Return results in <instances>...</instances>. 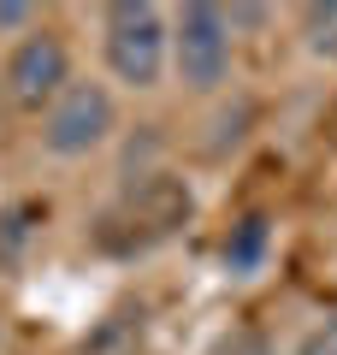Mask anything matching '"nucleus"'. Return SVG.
Instances as JSON below:
<instances>
[{
	"label": "nucleus",
	"instance_id": "10",
	"mask_svg": "<svg viewBox=\"0 0 337 355\" xmlns=\"http://www.w3.org/2000/svg\"><path fill=\"white\" fill-rule=\"evenodd\" d=\"M0 101H6V95H0Z\"/></svg>",
	"mask_w": 337,
	"mask_h": 355
},
{
	"label": "nucleus",
	"instance_id": "6",
	"mask_svg": "<svg viewBox=\"0 0 337 355\" xmlns=\"http://www.w3.org/2000/svg\"><path fill=\"white\" fill-rule=\"evenodd\" d=\"M142 343H148V308L119 302L101 320H89V331L77 338V355H142Z\"/></svg>",
	"mask_w": 337,
	"mask_h": 355
},
{
	"label": "nucleus",
	"instance_id": "8",
	"mask_svg": "<svg viewBox=\"0 0 337 355\" xmlns=\"http://www.w3.org/2000/svg\"><path fill=\"white\" fill-rule=\"evenodd\" d=\"M284 355H337V308H325L308 326H296V338H290Z\"/></svg>",
	"mask_w": 337,
	"mask_h": 355
},
{
	"label": "nucleus",
	"instance_id": "4",
	"mask_svg": "<svg viewBox=\"0 0 337 355\" xmlns=\"http://www.w3.org/2000/svg\"><path fill=\"white\" fill-rule=\"evenodd\" d=\"M77 77L83 71H77V60H71V42L53 24L30 30L24 42H12V48L0 53V95H6V107L24 113V119H42Z\"/></svg>",
	"mask_w": 337,
	"mask_h": 355
},
{
	"label": "nucleus",
	"instance_id": "9",
	"mask_svg": "<svg viewBox=\"0 0 337 355\" xmlns=\"http://www.w3.org/2000/svg\"><path fill=\"white\" fill-rule=\"evenodd\" d=\"M30 30H42V6H30V0H0V42L12 48Z\"/></svg>",
	"mask_w": 337,
	"mask_h": 355
},
{
	"label": "nucleus",
	"instance_id": "5",
	"mask_svg": "<svg viewBox=\"0 0 337 355\" xmlns=\"http://www.w3.org/2000/svg\"><path fill=\"white\" fill-rule=\"evenodd\" d=\"M273 249H278L273 219H266V214H243L237 225L225 231V243H219V266H225V279H237V284L261 279L266 266H273Z\"/></svg>",
	"mask_w": 337,
	"mask_h": 355
},
{
	"label": "nucleus",
	"instance_id": "7",
	"mask_svg": "<svg viewBox=\"0 0 337 355\" xmlns=\"http://www.w3.org/2000/svg\"><path fill=\"white\" fill-rule=\"evenodd\" d=\"M296 30H302V48H308L313 60H337V0H325V6H302Z\"/></svg>",
	"mask_w": 337,
	"mask_h": 355
},
{
	"label": "nucleus",
	"instance_id": "1",
	"mask_svg": "<svg viewBox=\"0 0 337 355\" xmlns=\"http://www.w3.org/2000/svg\"><path fill=\"white\" fill-rule=\"evenodd\" d=\"M101 77L119 95H160L172 83V6L160 0H112L95 12Z\"/></svg>",
	"mask_w": 337,
	"mask_h": 355
},
{
	"label": "nucleus",
	"instance_id": "2",
	"mask_svg": "<svg viewBox=\"0 0 337 355\" xmlns=\"http://www.w3.org/2000/svg\"><path fill=\"white\" fill-rule=\"evenodd\" d=\"M119 137H125V95L107 77H77L60 101L36 119V154L53 166L101 160Z\"/></svg>",
	"mask_w": 337,
	"mask_h": 355
},
{
	"label": "nucleus",
	"instance_id": "3",
	"mask_svg": "<svg viewBox=\"0 0 337 355\" xmlns=\"http://www.w3.org/2000/svg\"><path fill=\"white\" fill-rule=\"evenodd\" d=\"M237 42L243 36L231 24V6H213V0L172 6V83L189 101L225 95L237 77Z\"/></svg>",
	"mask_w": 337,
	"mask_h": 355
}]
</instances>
